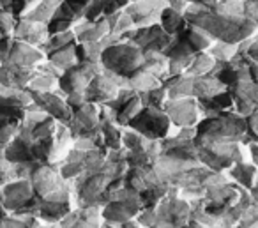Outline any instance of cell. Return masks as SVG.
Wrapping results in <instances>:
<instances>
[{
	"mask_svg": "<svg viewBox=\"0 0 258 228\" xmlns=\"http://www.w3.org/2000/svg\"><path fill=\"white\" fill-rule=\"evenodd\" d=\"M36 196L34 188L29 179H13L0 188V200L2 205L9 212H18Z\"/></svg>",
	"mask_w": 258,
	"mask_h": 228,
	"instance_id": "277c9868",
	"label": "cell"
},
{
	"mask_svg": "<svg viewBox=\"0 0 258 228\" xmlns=\"http://www.w3.org/2000/svg\"><path fill=\"white\" fill-rule=\"evenodd\" d=\"M99 62L103 64L104 71L129 78L144 64V50L135 43H131L129 39L120 37L118 41L104 48Z\"/></svg>",
	"mask_w": 258,
	"mask_h": 228,
	"instance_id": "6da1fadb",
	"label": "cell"
},
{
	"mask_svg": "<svg viewBox=\"0 0 258 228\" xmlns=\"http://www.w3.org/2000/svg\"><path fill=\"white\" fill-rule=\"evenodd\" d=\"M0 37H2V32H0Z\"/></svg>",
	"mask_w": 258,
	"mask_h": 228,
	"instance_id": "4fadbf2b",
	"label": "cell"
},
{
	"mask_svg": "<svg viewBox=\"0 0 258 228\" xmlns=\"http://www.w3.org/2000/svg\"><path fill=\"white\" fill-rule=\"evenodd\" d=\"M44 59H46V53H44L41 48L15 39L11 50H9L8 59H6L4 62H13V64L25 66V68H36Z\"/></svg>",
	"mask_w": 258,
	"mask_h": 228,
	"instance_id": "52a82bcc",
	"label": "cell"
},
{
	"mask_svg": "<svg viewBox=\"0 0 258 228\" xmlns=\"http://www.w3.org/2000/svg\"><path fill=\"white\" fill-rule=\"evenodd\" d=\"M48 36H50V32H48L46 23L32 22V20H27V18L16 20L15 30H13V37L15 39L34 44L37 48H41L46 43Z\"/></svg>",
	"mask_w": 258,
	"mask_h": 228,
	"instance_id": "8992f818",
	"label": "cell"
},
{
	"mask_svg": "<svg viewBox=\"0 0 258 228\" xmlns=\"http://www.w3.org/2000/svg\"><path fill=\"white\" fill-rule=\"evenodd\" d=\"M127 126L138 131L140 135L154 140H165L175 128L170 117L166 115V111L163 108L156 106H144L127 122Z\"/></svg>",
	"mask_w": 258,
	"mask_h": 228,
	"instance_id": "7a4b0ae2",
	"label": "cell"
},
{
	"mask_svg": "<svg viewBox=\"0 0 258 228\" xmlns=\"http://www.w3.org/2000/svg\"><path fill=\"white\" fill-rule=\"evenodd\" d=\"M159 25L163 27L165 32H168L170 36H177L179 32H182L187 25V20L184 16V13L177 11V9L166 6L161 11V18H159Z\"/></svg>",
	"mask_w": 258,
	"mask_h": 228,
	"instance_id": "9c48e42d",
	"label": "cell"
},
{
	"mask_svg": "<svg viewBox=\"0 0 258 228\" xmlns=\"http://www.w3.org/2000/svg\"><path fill=\"white\" fill-rule=\"evenodd\" d=\"M142 108H144V103H142L140 94L137 92L131 99L127 101V103L124 104V106L120 108V110L117 111V122L120 126H127V122L131 121V119H133L135 115L142 110Z\"/></svg>",
	"mask_w": 258,
	"mask_h": 228,
	"instance_id": "7c38bea8",
	"label": "cell"
},
{
	"mask_svg": "<svg viewBox=\"0 0 258 228\" xmlns=\"http://www.w3.org/2000/svg\"><path fill=\"white\" fill-rule=\"evenodd\" d=\"M173 126L177 128H197L198 122L204 119V108L195 96L168 99L163 106Z\"/></svg>",
	"mask_w": 258,
	"mask_h": 228,
	"instance_id": "3957f363",
	"label": "cell"
},
{
	"mask_svg": "<svg viewBox=\"0 0 258 228\" xmlns=\"http://www.w3.org/2000/svg\"><path fill=\"white\" fill-rule=\"evenodd\" d=\"M46 59L51 62V64L57 66L62 73H64L66 69L76 66L78 64V57H76V41L71 44H68V46H62L55 51H50V53L46 55Z\"/></svg>",
	"mask_w": 258,
	"mask_h": 228,
	"instance_id": "30bf717a",
	"label": "cell"
},
{
	"mask_svg": "<svg viewBox=\"0 0 258 228\" xmlns=\"http://www.w3.org/2000/svg\"><path fill=\"white\" fill-rule=\"evenodd\" d=\"M216 62L218 61L212 57L209 50L207 51H198V53H195L189 68L186 69V75L193 76V78H198V76H207L212 73Z\"/></svg>",
	"mask_w": 258,
	"mask_h": 228,
	"instance_id": "8fae6325",
	"label": "cell"
},
{
	"mask_svg": "<svg viewBox=\"0 0 258 228\" xmlns=\"http://www.w3.org/2000/svg\"><path fill=\"white\" fill-rule=\"evenodd\" d=\"M226 175L230 177V181H235L237 186H240V188L249 191L258 179V166L254 163H251L249 159L237 161V163H233L232 166L226 170Z\"/></svg>",
	"mask_w": 258,
	"mask_h": 228,
	"instance_id": "ba28073f",
	"label": "cell"
},
{
	"mask_svg": "<svg viewBox=\"0 0 258 228\" xmlns=\"http://www.w3.org/2000/svg\"><path fill=\"white\" fill-rule=\"evenodd\" d=\"M32 94L34 103H37L48 115H51L53 119H57L58 122H64L68 124L71 121L73 108L68 104L64 94H58L57 90H51V92H30Z\"/></svg>",
	"mask_w": 258,
	"mask_h": 228,
	"instance_id": "5b68a950",
	"label": "cell"
}]
</instances>
